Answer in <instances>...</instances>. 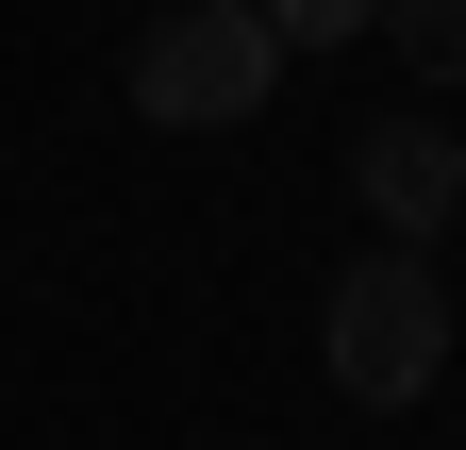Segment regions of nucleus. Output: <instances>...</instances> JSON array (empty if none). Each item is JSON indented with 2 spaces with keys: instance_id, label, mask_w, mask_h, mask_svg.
Segmentation results:
<instances>
[{
  "instance_id": "nucleus-1",
  "label": "nucleus",
  "mask_w": 466,
  "mask_h": 450,
  "mask_svg": "<svg viewBox=\"0 0 466 450\" xmlns=\"http://www.w3.org/2000/svg\"><path fill=\"white\" fill-rule=\"evenodd\" d=\"M317 351H333V401H367V417H417L433 384H450V284H433V251H367V267L333 284Z\"/></svg>"
},
{
  "instance_id": "nucleus-5",
  "label": "nucleus",
  "mask_w": 466,
  "mask_h": 450,
  "mask_svg": "<svg viewBox=\"0 0 466 450\" xmlns=\"http://www.w3.org/2000/svg\"><path fill=\"white\" fill-rule=\"evenodd\" d=\"M267 50H350V34H383V0H250Z\"/></svg>"
},
{
  "instance_id": "nucleus-4",
  "label": "nucleus",
  "mask_w": 466,
  "mask_h": 450,
  "mask_svg": "<svg viewBox=\"0 0 466 450\" xmlns=\"http://www.w3.org/2000/svg\"><path fill=\"white\" fill-rule=\"evenodd\" d=\"M383 50L417 84H466V0H383Z\"/></svg>"
},
{
  "instance_id": "nucleus-3",
  "label": "nucleus",
  "mask_w": 466,
  "mask_h": 450,
  "mask_svg": "<svg viewBox=\"0 0 466 450\" xmlns=\"http://www.w3.org/2000/svg\"><path fill=\"white\" fill-rule=\"evenodd\" d=\"M350 200L383 217V251H433L450 217H466V134H433V118H383L367 150H350Z\"/></svg>"
},
{
  "instance_id": "nucleus-2",
  "label": "nucleus",
  "mask_w": 466,
  "mask_h": 450,
  "mask_svg": "<svg viewBox=\"0 0 466 450\" xmlns=\"http://www.w3.org/2000/svg\"><path fill=\"white\" fill-rule=\"evenodd\" d=\"M267 84H283V50H267L250 0H167V17L134 34V118L150 134H250Z\"/></svg>"
}]
</instances>
